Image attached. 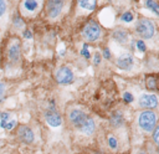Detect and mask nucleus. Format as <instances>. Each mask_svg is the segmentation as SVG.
Returning a JSON list of instances; mask_svg holds the SVG:
<instances>
[{
	"mask_svg": "<svg viewBox=\"0 0 159 154\" xmlns=\"http://www.w3.org/2000/svg\"><path fill=\"white\" fill-rule=\"evenodd\" d=\"M109 122H111V125L113 128H119L123 125L124 123V116L120 111H117V112H113L111 114V118H109Z\"/></svg>",
	"mask_w": 159,
	"mask_h": 154,
	"instance_id": "obj_14",
	"label": "nucleus"
},
{
	"mask_svg": "<svg viewBox=\"0 0 159 154\" xmlns=\"http://www.w3.org/2000/svg\"><path fill=\"white\" fill-rule=\"evenodd\" d=\"M10 113H7V112H2V113H0V127L2 128V129H5V127H6V124L10 122Z\"/></svg>",
	"mask_w": 159,
	"mask_h": 154,
	"instance_id": "obj_20",
	"label": "nucleus"
},
{
	"mask_svg": "<svg viewBox=\"0 0 159 154\" xmlns=\"http://www.w3.org/2000/svg\"><path fill=\"white\" fill-rule=\"evenodd\" d=\"M43 7V1L37 0H24L20 2V15L22 17H34Z\"/></svg>",
	"mask_w": 159,
	"mask_h": 154,
	"instance_id": "obj_6",
	"label": "nucleus"
},
{
	"mask_svg": "<svg viewBox=\"0 0 159 154\" xmlns=\"http://www.w3.org/2000/svg\"><path fill=\"white\" fill-rule=\"evenodd\" d=\"M55 81L58 84H71L75 79V75L72 70L67 66H60L55 71Z\"/></svg>",
	"mask_w": 159,
	"mask_h": 154,
	"instance_id": "obj_7",
	"label": "nucleus"
},
{
	"mask_svg": "<svg viewBox=\"0 0 159 154\" xmlns=\"http://www.w3.org/2000/svg\"><path fill=\"white\" fill-rule=\"evenodd\" d=\"M45 4H46L45 5L46 15L51 20L57 19L62 14V10L65 7V2L63 1H60V0H50V1H46Z\"/></svg>",
	"mask_w": 159,
	"mask_h": 154,
	"instance_id": "obj_8",
	"label": "nucleus"
},
{
	"mask_svg": "<svg viewBox=\"0 0 159 154\" xmlns=\"http://www.w3.org/2000/svg\"><path fill=\"white\" fill-rule=\"evenodd\" d=\"M94 154H101V153H94Z\"/></svg>",
	"mask_w": 159,
	"mask_h": 154,
	"instance_id": "obj_34",
	"label": "nucleus"
},
{
	"mask_svg": "<svg viewBox=\"0 0 159 154\" xmlns=\"http://www.w3.org/2000/svg\"><path fill=\"white\" fill-rule=\"evenodd\" d=\"M67 118H68V122L75 128H77L81 133H83L86 135H91L96 130V123H94L93 118L91 116L86 114L80 108H76V107L68 108Z\"/></svg>",
	"mask_w": 159,
	"mask_h": 154,
	"instance_id": "obj_1",
	"label": "nucleus"
},
{
	"mask_svg": "<svg viewBox=\"0 0 159 154\" xmlns=\"http://www.w3.org/2000/svg\"><path fill=\"white\" fill-rule=\"evenodd\" d=\"M135 34L140 38L150 40L155 35V25L148 17H139L135 24Z\"/></svg>",
	"mask_w": 159,
	"mask_h": 154,
	"instance_id": "obj_4",
	"label": "nucleus"
},
{
	"mask_svg": "<svg viewBox=\"0 0 159 154\" xmlns=\"http://www.w3.org/2000/svg\"><path fill=\"white\" fill-rule=\"evenodd\" d=\"M107 145H108V148L109 149H112V150H117L118 149V139H117V137L116 135H113V134H107Z\"/></svg>",
	"mask_w": 159,
	"mask_h": 154,
	"instance_id": "obj_16",
	"label": "nucleus"
},
{
	"mask_svg": "<svg viewBox=\"0 0 159 154\" xmlns=\"http://www.w3.org/2000/svg\"><path fill=\"white\" fill-rule=\"evenodd\" d=\"M22 36H24V38H26V40H31V38H32V31L29 30V29H25V30L22 31Z\"/></svg>",
	"mask_w": 159,
	"mask_h": 154,
	"instance_id": "obj_29",
	"label": "nucleus"
},
{
	"mask_svg": "<svg viewBox=\"0 0 159 154\" xmlns=\"http://www.w3.org/2000/svg\"><path fill=\"white\" fill-rule=\"evenodd\" d=\"M137 154H147V153H145V152H138Z\"/></svg>",
	"mask_w": 159,
	"mask_h": 154,
	"instance_id": "obj_32",
	"label": "nucleus"
},
{
	"mask_svg": "<svg viewBox=\"0 0 159 154\" xmlns=\"http://www.w3.org/2000/svg\"><path fill=\"white\" fill-rule=\"evenodd\" d=\"M5 93H6V86H5L2 82H0V103L4 101Z\"/></svg>",
	"mask_w": 159,
	"mask_h": 154,
	"instance_id": "obj_26",
	"label": "nucleus"
},
{
	"mask_svg": "<svg viewBox=\"0 0 159 154\" xmlns=\"http://www.w3.org/2000/svg\"><path fill=\"white\" fill-rule=\"evenodd\" d=\"M152 138H153V142H154L155 144H159V123L157 124L155 129L153 130V133H152Z\"/></svg>",
	"mask_w": 159,
	"mask_h": 154,
	"instance_id": "obj_23",
	"label": "nucleus"
},
{
	"mask_svg": "<svg viewBox=\"0 0 159 154\" xmlns=\"http://www.w3.org/2000/svg\"><path fill=\"white\" fill-rule=\"evenodd\" d=\"M138 104L140 108H143V111L144 109L153 111L154 108L158 107V97L153 93H143L138 99Z\"/></svg>",
	"mask_w": 159,
	"mask_h": 154,
	"instance_id": "obj_10",
	"label": "nucleus"
},
{
	"mask_svg": "<svg viewBox=\"0 0 159 154\" xmlns=\"http://www.w3.org/2000/svg\"><path fill=\"white\" fill-rule=\"evenodd\" d=\"M12 26L15 29H24L25 27V20L20 14H17L12 17Z\"/></svg>",
	"mask_w": 159,
	"mask_h": 154,
	"instance_id": "obj_18",
	"label": "nucleus"
},
{
	"mask_svg": "<svg viewBox=\"0 0 159 154\" xmlns=\"http://www.w3.org/2000/svg\"><path fill=\"white\" fill-rule=\"evenodd\" d=\"M87 48H88V45L84 43V45H83V48H82V51H81V55H83L84 58H89V57H91V55H89V52L87 51Z\"/></svg>",
	"mask_w": 159,
	"mask_h": 154,
	"instance_id": "obj_30",
	"label": "nucleus"
},
{
	"mask_svg": "<svg viewBox=\"0 0 159 154\" xmlns=\"http://www.w3.org/2000/svg\"><path fill=\"white\" fill-rule=\"evenodd\" d=\"M134 20V14L132 12V11H125L122 16H120V21H123V22H127V24H129V22H132Z\"/></svg>",
	"mask_w": 159,
	"mask_h": 154,
	"instance_id": "obj_21",
	"label": "nucleus"
},
{
	"mask_svg": "<svg viewBox=\"0 0 159 154\" xmlns=\"http://www.w3.org/2000/svg\"><path fill=\"white\" fill-rule=\"evenodd\" d=\"M116 65L118 68H120L123 71H130L134 66V58L130 53H123L117 57Z\"/></svg>",
	"mask_w": 159,
	"mask_h": 154,
	"instance_id": "obj_12",
	"label": "nucleus"
},
{
	"mask_svg": "<svg viewBox=\"0 0 159 154\" xmlns=\"http://www.w3.org/2000/svg\"><path fill=\"white\" fill-rule=\"evenodd\" d=\"M7 10V2L4 0H0V17H2V15L6 12Z\"/></svg>",
	"mask_w": 159,
	"mask_h": 154,
	"instance_id": "obj_25",
	"label": "nucleus"
},
{
	"mask_svg": "<svg viewBox=\"0 0 159 154\" xmlns=\"http://www.w3.org/2000/svg\"><path fill=\"white\" fill-rule=\"evenodd\" d=\"M135 46H137V50L139 52H145L147 51V45L144 43L143 40H137L135 41Z\"/></svg>",
	"mask_w": 159,
	"mask_h": 154,
	"instance_id": "obj_22",
	"label": "nucleus"
},
{
	"mask_svg": "<svg viewBox=\"0 0 159 154\" xmlns=\"http://www.w3.org/2000/svg\"><path fill=\"white\" fill-rule=\"evenodd\" d=\"M157 154H159V144H158V148H157Z\"/></svg>",
	"mask_w": 159,
	"mask_h": 154,
	"instance_id": "obj_33",
	"label": "nucleus"
},
{
	"mask_svg": "<svg viewBox=\"0 0 159 154\" xmlns=\"http://www.w3.org/2000/svg\"><path fill=\"white\" fill-rule=\"evenodd\" d=\"M133 99H134V97L130 92H124L123 93V101L125 103H130V102H133Z\"/></svg>",
	"mask_w": 159,
	"mask_h": 154,
	"instance_id": "obj_24",
	"label": "nucleus"
},
{
	"mask_svg": "<svg viewBox=\"0 0 159 154\" xmlns=\"http://www.w3.org/2000/svg\"><path fill=\"white\" fill-rule=\"evenodd\" d=\"M0 113H1V112H0Z\"/></svg>",
	"mask_w": 159,
	"mask_h": 154,
	"instance_id": "obj_35",
	"label": "nucleus"
},
{
	"mask_svg": "<svg viewBox=\"0 0 159 154\" xmlns=\"http://www.w3.org/2000/svg\"><path fill=\"white\" fill-rule=\"evenodd\" d=\"M16 133H17V138H19L22 143H25V144H31V143H34V140H35L34 130H32L29 125H26V124H20V125L17 127Z\"/></svg>",
	"mask_w": 159,
	"mask_h": 154,
	"instance_id": "obj_11",
	"label": "nucleus"
},
{
	"mask_svg": "<svg viewBox=\"0 0 159 154\" xmlns=\"http://www.w3.org/2000/svg\"><path fill=\"white\" fill-rule=\"evenodd\" d=\"M144 4H145V6H147L148 9H150L155 15L159 16V2H158V1H154V0H147Z\"/></svg>",
	"mask_w": 159,
	"mask_h": 154,
	"instance_id": "obj_19",
	"label": "nucleus"
},
{
	"mask_svg": "<svg viewBox=\"0 0 159 154\" xmlns=\"http://www.w3.org/2000/svg\"><path fill=\"white\" fill-rule=\"evenodd\" d=\"M137 124L139 129L145 134H152L158 124V117L154 111L144 109L140 111L137 116Z\"/></svg>",
	"mask_w": 159,
	"mask_h": 154,
	"instance_id": "obj_2",
	"label": "nucleus"
},
{
	"mask_svg": "<svg viewBox=\"0 0 159 154\" xmlns=\"http://www.w3.org/2000/svg\"><path fill=\"white\" fill-rule=\"evenodd\" d=\"M112 37L118 42V43H122V45H125L128 42V38H129V34L125 29L123 27H117L113 30L112 32Z\"/></svg>",
	"mask_w": 159,
	"mask_h": 154,
	"instance_id": "obj_13",
	"label": "nucleus"
},
{
	"mask_svg": "<svg viewBox=\"0 0 159 154\" xmlns=\"http://www.w3.org/2000/svg\"><path fill=\"white\" fill-rule=\"evenodd\" d=\"M104 34V30L103 27L94 20H89L87 21L82 30H81V35H82V38L86 41V42H97L102 38Z\"/></svg>",
	"mask_w": 159,
	"mask_h": 154,
	"instance_id": "obj_3",
	"label": "nucleus"
},
{
	"mask_svg": "<svg viewBox=\"0 0 159 154\" xmlns=\"http://www.w3.org/2000/svg\"><path fill=\"white\" fill-rule=\"evenodd\" d=\"M102 56L106 58V60H109L112 57V53H111V50L108 47H104L103 48V52H102Z\"/></svg>",
	"mask_w": 159,
	"mask_h": 154,
	"instance_id": "obj_31",
	"label": "nucleus"
},
{
	"mask_svg": "<svg viewBox=\"0 0 159 154\" xmlns=\"http://www.w3.org/2000/svg\"><path fill=\"white\" fill-rule=\"evenodd\" d=\"M101 60H102V53L96 52L94 56H93V63H94L96 66H98V65L101 63Z\"/></svg>",
	"mask_w": 159,
	"mask_h": 154,
	"instance_id": "obj_28",
	"label": "nucleus"
},
{
	"mask_svg": "<svg viewBox=\"0 0 159 154\" xmlns=\"http://www.w3.org/2000/svg\"><path fill=\"white\" fill-rule=\"evenodd\" d=\"M43 116H45L46 123L51 127H60L62 124V116L58 113V111L56 109V106L53 103H51L47 107Z\"/></svg>",
	"mask_w": 159,
	"mask_h": 154,
	"instance_id": "obj_9",
	"label": "nucleus"
},
{
	"mask_svg": "<svg viewBox=\"0 0 159 154\" xmlns=\"http://www.w3.org/2000/svg\"><path fill=\"white\" fill-rule=\"evenodd\" d=\"M145 87L149 89V91H157L159 88L158 86V78L153 75H148L145 77Z\"/></svg>",
	"mask_w": 159,
	"mask_h": 154,
	"instance_id": "obj_15",
	"label": "nucleus"
},
{
	"mask_svg": "<svg viewBox=\"0 0 159 154\" xmlns=\"http://www.w3.org/2000/svg\"><path fill=\"white\" fill-rule=\"evenodd\" d=\"M16 124H17V122H16V119H10V122L6 124V127H5V129L6 130H12L15 127H16Z\"/></svg>",
	"mask_w": 159,
	"mask_h": 154,
	"instance_id": "obj_27",
	"label": "nucleus"
},
{
	"mask_svg": "<svg viewBox=\"0 0 159 154\" xmlns=\"http://www.w3.org/2000/svg\"><path fill=\"white\" fill-rule=\"evenodd\" d=\"M78 6L81 9H86L88 11H92L97 7V2L96 1H84V0H81L78 1Z\"/></svg>",
	"mask_w": 159,
	"mask_h": 154,
	"instance_id": "obj_17",
	"label": "nucleus"
},
{
	"mask_svg": "<svg viewBox=\"0 0 159 154\" xmlns=\"http://www.w3.org/2000/svg\"><path fill=\"white\" fill-rule=\"evenodd\" d=\"M6 58L10 65H17L21 58V42L19 37H11L6 46Z\"/></svg>",
	"mask_w": 159,
	"mask_h": 154,
	"instance_id": "obj_5",
	"label": "nucleus"
}]
</instances>
